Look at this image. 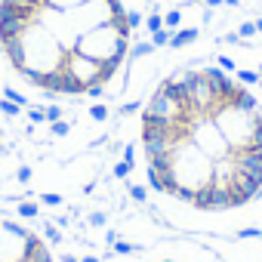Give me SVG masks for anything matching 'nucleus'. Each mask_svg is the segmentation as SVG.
<instances>
[{
	"mask_svg": "<svg viewBox=\"0 0 262 262\" xmlns=\"http://www.w3.org/2000/svg\"><path fill=\"white\" fill-rule=\"evenodd\" d=\"M191 37H198V31H194V28H188V31H182V34H176V37H173V47H185V43H188Z\"/></svg>",
	"mask_w": 262,
	"mask_h": 262,
	"instance_id": "20e7f679",
	"label": "nucleus"
},
{
	"mask_svg": "<svg viewBox=\"0 0 262 262\" xmlns=\"http://www.w3.org/2000/svg\"><path fill=\"white\" fill-rule=\"evenodd\" d=\"M136 25L123 0H0V53L47 96H102Z\"/></svg>",
	"mask_w": 262,
	"mask_h": 262,
	"instance_id": "f03ea898",
	"label": "nucleus"
},
{
	"mask_svg": "<svg viewBox=\"0 0 262 262\" xmlns=\"http://www.w3.org/2000/svg\"><path fill=\"white\" fill-rule=\"evenodd\" d=\"M0 262H56L50 244L28 225L0 216Z\"/></svg>",
	"mask_w": 262,
	"mask_h": 262,
	"instance_id": "7ed1b4c3",
	"label": "nucleus"
},
{
	"mask_svg": "<svg viewBox=\"0 0 262 262\" xmlns=\"http://www.w3.org/2000/svg\"><path fill=\"white\" fill-rule=\"evenodd\" d=\"M161 262H173V259H161Z\"/></svg>",
	"mask_w": 262,
	"mask_h": 262,
	"instance_id": "39448f33",
	"label": "nucleus"
},
{
	"mask_svg": "<svg viewBox=\"0 0 262 262\" xmlns=\"http://www.w3.org/2000/svg\"><path fill=\"white\" fill-rule=\"evenodd\" d=\"M148 185L204 213L237 210L262 191V105L222 68L164 77L139 117Z\"/></svg>",
	"mask_w": 262,
	"mask_h": 262,
	"instance_id": "f257e3e1",
	"label": "nucleus"
}]
</instances>
